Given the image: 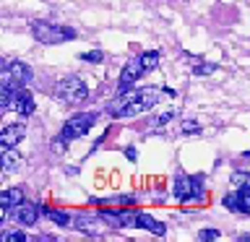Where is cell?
Returning <instances> with one entry per match:
<instances>
[{
	"mask_svg": "<svg viewBox=\"0 0 250 242\" xmlns=\"http://www.w3.org/2000/svg\"><path fill=\"white\" fill-rule=\"evenodd\" d=\"M31 34L42 44H60V42H70L76 37V31L68 26H60V23H52V21H34L31 23Z\"/></svg>",
	"mask_w": 250,
	"mask_h": 242,
	"instance_id": "1",
	"label": "cell"
},
{
	"mask_svg": "<svg viewBox=\"0 0 250 242\" xmlns=\"http://www.w3.org/2000/svg\"><path fill=\"white\" fill-rule=\"evenodd\" d=\"M31 81V68L26 62H19V60H5L3 62V73H0V89H11V91H19L23 89Z\"/></svg>",
	"mask_w": 250,
	"mask_h": 242,
	"instance_id": "2",
	"label": "cell"
},
{
	"mask_svg": "<svg viewBox=\"0 0 250 242\" xmlns=\"http://www.w3.org/2000/svg\"><path fill=\"white\" fill-rule=\"evenodd\" d=\"M128 94V104L123 107V117H133V115H141L146 112V109H151L156 101L162 99V89H154V86H148V89H141V91H125Z\"/></svg>",
	"mask_w": 250,
	"mask_h": 242,
	"instance_id": "3",
	"label": "cell"
},
{
	"mask_svg": "<svg viewBox=\"0 0 250 242\" xmlns=\"http://www.w3.org/2000/svg\"><path fill=\"white\" fill-rule=\"evenodd\" d=\"M55 97H58L62 104H78V101H86V97H89V86L83 83V78L68 76L55 86Z\"/></svg>",
	"mask_w": 250,
	"mask_h": 242,
	"instance_id": "4",
	"label": "cell"
},
{
	"mask_svg": "<svg viewBox=\"0 0 250 242\" xmlns=\"http://www.w3.org/2000/svg\"><path fill=\"white\" fill-rule=\"evenodd\" d=\"M94 120H97V115H94V112H78V115H73L65 125H62V130H60L58 141H60L62 146H68L70 141H76V138L86 136V133L91 130Z\"/></svg>",
	"mask_w": 250,
	"mask_h": 242,
	"instance_id": "5",
	"label": "cell"
},
{
	"mask_svg": "<svg viewBox=\"0 0 250 242\" xmlns=\"http://www.w3.org/2000/svg\"><path fill=\"white\" fill-rule=\"evenodd\" d=\"M175 195H177V201H183V203L201 201L203 198V182H201V177L177 175V180H175Z\"/></svg>",
	"mask_w": 250,
	"mask_h": 242,
	"instance_id": "6",
	"label": "cell"
},
{
	"mask_svg": "<svg viewBox=\"0 0 250 242\" xmlns=\"http://www.w3.org/2000/svg\"><path fill=\"white\" fill-rule=\"evenodd\" d=\"M141 73H146L144 65H141V58L125 62V68H123V73H120V81H117V94L130 91V89H133V83H136L138 78H141Z\"/></svg>",
	"mask_w": 250,
	"mask_h": 242,
	"instance_id": "7",
	"label": "cell"
},
{
	"mask_svg": "<svg viewBox=\"0 0 250 242\" xmlns=\"http://www.w3.org/2000/svg\"><path fill=\"white\" fill-rule=\"evenodd\" d=\"M23 136H26V128H23L21 122L5 125V128L0 130V146H3V148H13L16 143H21Z\"/></svg>",
	"mask_w": 250,
	"mask_h": 242,
	"instance_id": "8",
	"label": "cell"
},
{
	"mask_svg": "<svg viewBox=\"0 0 250 242\" xmlns=\"http://www.w3.org/2000/svg\"><path fill=\"white\" fill-rule=\"evenodd\" d=\"M39 214H42V206L29 203V201H23L21 206L16 208V219H19V224H23V226H34L37 219H39Z\"/></svg>",
	"mask_w": 250,
	"mask_h": 242,
	"instance_id": "9",
	"label": "cell"
},
{
	"mask_svg": "<svg viewBox=\"0 0 250 242\" xmlns=\"http://www.w3.org/2000/svg\"><path fill=\"white\" fill-rule=\"evenodd\" d=\"M13 109H16V112H19L21 117L31 115V112L37 109V104H34V97H31L29 91L19 89V91H16V97H13Z\"/></svg>",
	"mask_w": 250,
	"mask_h": 242,
	"instance_id": "10",
	"label": "cell"
},
{
	"mask_svg": "<svg viewBox=\"0 0 250 242\" xmlns=\"http://www.w3.org/2000/svg\"><path fill=\"white\" fill-rule=\"evenodd\" d=\"M138 226L141 229H148L151 234H156V237H164V234H167V226L162 222H156L151 214H146V211H138Z\"/></svg>",
	"mask_w": 250,
	"mask_h": 242,
	"instance_id": "11",
	"label": "cell"
},
{
	"mask_svg": "<svg viewBox=\"0 0 250 242\" xmlns=\"http://www.w3.org/2000/svg\"><path fill=\"white\" fill-rule=\"evenodd\" d=\"M21 203H23L21 187H8V190L0 193V206H3V208H19Z\"/></svg>",
	"mask_w": 250,
	"mask_h": 242,
	"instance_id": "12",
	"label": "cell"
},
{
	"mask_svg": "<svg viewBox=\"0 0 250 242\" xmlns=\"http://www.w3.org/2000/svg\"><path fill=\"white\" fill-rule=\"evenodd\" d=\"M102 222L104 219H94V216H78L76 219V229H81V232H86V234H102Z\"/></svg>",
	"mask_w": 250,
	"mask_h": 242,
	"instance_id": "13",
	"label": "cell"
},
{
	"mask_svg": "<svg viewBox=\"0 0 250 242\" xmlns=\"http://www.w3.org/2000/svg\"><path fill=\"white\" fill-rule=\"evenodd\" d=\"M21 156L13 154V148H3V175H11V172L19 169Z\"/></svg>",
	"mask_w": 250,
	"mask_h": 242,
	"instance_id": "14",
	"label": "cell"
},
{
	"mask_svg": "<svg viewBox=\"0 0 250 242\" xmlns=\"http://www.w3.org/2000/svg\"><path fill=\"white\" fill-rule=\"evenodd\" d=\"M42 214L50 219V222H55L58 226H68V224H70V216L65 214V211H58V208H42Z\"/></svg>",
	"mask_w": 250,
	"mask_h": 242,
	"instance_id": "15",
	"label": "cell"
},
{
	"mask_svg": "<svg viewBox=\"0 0 250 242\" xmlns=\"http://www.w3.org/2000/svg\"><path fill=\"white\" fill-rule=\"evenodd\" d=\"M94 203H99V206H109V208H125V206H130L133 198L130 195H120V198H107V201H94Z\"/></svg>",
	"mask_w": 250,
	"mask_h": 242,
	"instance_id": "16",
	"label": "cell"
},
{
	"mask_svg": "<svg viewBox=\"0 0 250 242\" xmlns=\"http://www.w3.org/2000/svg\"><path fill=\"white\" fill-rule=\"evenodd\" d=\"M141 65H144L146 73H148V70H154L156 65H159V52H156V50L144 52V55H141Z\"/></svg>",
	"mask_w": 250,
	"mask_h": 242,
	"instance_id": "17",
	"label": "cell"
},
{
	"mask_svg": "<svg viewBox=\"0 0 250 242\" xmlns=\"http://www.w3.org/2000/svg\"><path fill=\"white\" fill-rule=\"evenodd\" d=\"M232 185H237V190H250V172H234Z\"/></svg>",
	"mask_w": 250,
	"mask_h": 242,
	"instance_id": "18",
	"label": "cell"
},
{
	"mask_svg": "<svg viewBox=\"0 0 250 242\" xmlns=\"http://www.w3.org/2000/svg\"><path fill=\"white\" fill-rule=\"evenodd\" d=\"M224 208H229V211H240V193H229V195H224Z\"/></svg>",
	"mask_w": 250,
	"mask_h": 242,
	"instance_id": "19",
	"label": "cell"
},
{
	"mask_svg": "<svg viewBox=\"0 0 250 242\" xmlns=\"http://www.w3.org/2000/svg\"><path fill=\"white\" fill-rule=\"evenodd\" d=\"M240 211L250 214V190H240Z\"/></svg>",
	"mask_w": 250,
	"mask_h": 242,
	"instance_id": "20",
	"label": "cell"
},
{
	"mask_svg": "<svg viewBox=\"0 0 250 242\" xmlns=\"http://www.w3.org/2000/svg\"><path fill=\"white\" fill-rule=\"evenodd\" d=\"M81 60H86V62H104V55H102L99 50H91V52L81 55Z\"/></svg>",
	"mask_w": 250,
	"mask_h": 242,
	"instance_id": "21",
	"label": "cell"
},
{
	"mask_svg": "<svg viewBox=\"0 0 250 242\" xmlns=\"http://www.w3.org/2000/svg\"><path fill=\"white\" fill-rule=\"evenodd\" d=\"M26 240V234L23 232H8V234H3V242H23Z\"/></svg>",
	"mask_w": 250,
	"mask_h": 242,
	"instance_id": "22",
	"label": "cell"
},
{
	"mask_svg": "<svg viewBox=\"0 0 250 242\" xmlns=\"http://www.w3.org/2000/svg\"><path fill=\"white\" fill-rule=\"evenodd\" d=\"M198 237H201V240H216V237H219V232H216V229H203Z\"/></svg>",
	"mask_w": 250,
	"mask_h": 242,
	"instance_id": "23",
	"label": "cell"
},
{
	"mask_svg": "<svg viewBox=\"0 0 250 242\" xmlns=\"http://www.w3.org/2000/svg\"><path fill=\"white\" fill-rule=\"evenodd\" d=\"M172 117H175V112H164V115H159V117L154 120V125H164V122H169Z\"/></svg>",
	"mask_w": 250,
	"mask_h": 242,
	"instance_id": "24",
	"label": "cell"
},
{
	"mask_svg": "<svg viewBox=\"0 0 250 242\" xmlns=\"http://www.w3.org/2000/svg\"><path fill=\"white\" fill-rule=\"evenodd\" d=\"M183 133H198V125H195V120L185 122V125H183Z\"/></svg>",
	"mask_w": 250,
	"mask_h": 242,
	"instance_id": "25",
	"label": "cell"
}]
</instances>
